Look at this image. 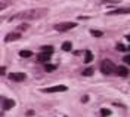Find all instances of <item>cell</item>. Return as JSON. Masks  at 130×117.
Instances as JSON below:
<instances>
[{
    "instance_id": "1",
    "label": "cell",
    "mask_w": 130,
    "mask_h": 117,
    "mask_svg": "<svg viewBox=\"0 0 130 117\" xmlns=\"http://www.w3.org/2000/svg\"><path fill=\"white\" fill-rule=\"evenodd\" d=\"M46 12H47L46 9H31V10H25V12H21L15 17H12L9 21H13V19H18V18H21V19H39V18L44 17Z\"/></svg>"
},
{
    "instance_id": "2",
    "label": "cell",
    "mask_w": 130,
    "mask_h": 117,
    "mask_svg": "<svg viewBox=\"0 0 130 117\" xmlns=\"http://www.w3.org/2000/svg\"><path fill=\"white\" fill-rule=\"evenodd\" d=\"M115 70H117V68L114 67V64L111 62V61L104 59V61L101 62V71H102L104 74H112Z\"/></svg>"
},
{
    "instance_id": "3",
    "label": "cell",
    "mask_w": 130,
    "mask_h": 117,
    "mask_svg": "<svg viewBox=\"0 0 130 117\" xmlns=\"http://www.w3.org/2000/svg\"><path fill=\"white\" fill-rule=\"evenodd\" d=\"M75 27H77L75 22H61V24L55 25V30L61 31V33H64V31H70L71 28H75Z\"/></svg>"
},
{
    "instance_id": "4",
    "label": "cell",
    "mask_w": 130,
    "mask_h": 117,
    "mask_svg": "<svg viewBox=\"0 0 130 117\" xmlns=\"http://www.w3.org/2000/svg\"><path fill=\"white\" fill-rule=\"evenodd\" d=\"M65 91H67V86H64V84H59V86H52V87H44V89H41V92H44V93L65 92Z\"/></svg>"
},
{
    "instance_id": "5",
    "label": "cell",
    "mask_w": 130,
    "mask_h": 117,
    "mask_svg": "<svg viewBox=\"0 0 130 117\" xmlns=\"http://www.w3.org/2000/svg\"><path fill=\"white\" fill-rule=\"evenodd\" d=\"M9 79H10L12 82L21 83V82H24L25 79H27V76H25V73H19V71H16V73H10V74H9Z\"/></svg>"
},
{
    "instance_id": "6",
    "label": "cell",
    "mask_w": 130,
    "mask_h": 117,
    "mask_svg": "<svg viewBox=\"0 0 130 117\" xmlns=\"http://www.w3.org/2000/svg\"><path fill=\"white\" fill-rule=\"evenodd\" d=\"M130 13V8H121V9H114L111 12H108V15H126Z\"/></svg>"
},
{
    "instance_id": "7",
    "label": "cell",
    "mask_w": 130,
    "mask_h": 117,
    "mask_svg": "<svg viewBox=\"0 0 130 117\" xmlns=\"http://www.w3.org/2000/svg\"><path fill=\"white\" fill-rule=\"evenodd\" d=\"M21 37V34L19 33H9L6 37H5V42L6 43H10V42H15V40H18Z\"/></svg>"
},
{
    "instance_id": "8",
    "label": "cell",
    "mask_w": 130,
    "mask_h": 117,
    "mask_svg": "<svg viewBox=\"0 0 130 117\" xmlns=\"http://www.w3.org/2000/svg\"><path fill=\"white\" fill-rule=\"evenodd\" d=\"M12 107H15V101L9 99V98H3V108L5 110H10Z\"/></svg>"
},
{
    "instance_id": "9",
    "label": "cell",
    "mask_w": 130,
    "mask_h": 117,
    "mask_svg": "<svg viewBox=\"0 0 130 117\" xmlns=\"http://www.w3.org/2000/svg\"><path fill=\"white\" fill-rule=\"evenodd\" d=\"M50 55H52V53H49V52H40V53L37 55V59H39L40 62H46V61H49Z\"/></svg>"
},
{
    "instance_id": "10",
    "label": "cell",
    "mask_w": 130,
    "mask_h": 117,
    "mask_svg": "<svg viewBox=\"0 0 130 117\" xmlns=\"http://www.w3.org/2000/svg\"><path fill=\"white\" fill-rule=\"evenodd\" d=\"M115 73H117L118 76H121V77H127V76H129V70H127L126 67H117Z\"/></svg>"
},
{
    "instance_id": "11",
    "label": "cell",
    "mask_w": 130,
    "mask_h": 117,
    "mask_svg": "<svg viewBox=\"0 0 130 117\" xmlns=\"http://www.w3.org/2000/svg\"><path fill=\"white\" fill-rule=\"evenodd\" d=\"M92 61H93V53H92L90 50H86V52H84V62L89 64V62H92Z\"/></svg>"
},
{
    "instance_id": "12",
    "label": "cell",
    "mask_w": 130,
    "mask_h": 117,
    "mask_svg": "<svg viewBox=\"0 0 130 117\" xmlns=\"http://www.w3.org/2000/svg\"><path fill=\"white\" fill-rule=\"evenodd\" d=\"M19 56L21 58H30V56H32V52L31 50H21L19 52Z\"/></svg>"
},
{
    "instance_id": "13",
    "label": "cell",
    "mask_w": 130,
    "mask_h": 117,
    "mask_svg": "<svg viewBox=\"0 0 130 117\" xmlns=\"http://www.w3.org/2000/svg\"><path fill=\"white\" fill-rule=\"evenodd\" d=\"M90 34L95 36V37H102V36H104V33H102L101 30H90Z\"/></svg>"
},
{
    "instance_id": "14",
    "label": "cell",
    "mask_w": 130,
    "mask_h": 117,
    "mask_svg": "<svg viewBox=\"0 0 130 117\" xmlns=\"http://www.w3.org/2000/svg\"><path fill=\"white\" fill-rule=\"evenodd\" d=\"M71 48H73L71 42H64V43H62V49L67 50V52H68V50H71Z\"/></svg>"
},
{
    "instance_id": "15",
    "label": "cell",
    "mask_w": 130,
    "mask_h": 117,
    "mask_svg": "<svg viewBox=\"0 0 130 117\" xmlns=\"http://www.w3.org/2000/svg\"><path fill=\"white\" fill-rule=\"evenodd\" d=\"M44 70H46L47 73H50V71H55V70H56V65H53V64H47V65L44 67Z\"/></svg>"
},
{
    "instance_id": "16",
    "label": "cell",
    "mask_w": 130,
    "mask_h": 117,
    "mask_svg": "<svg viewBox=\"0 0 130 117\" xmlns=\"http://www.w3.org/2000/svg\"><path fill=\"white\" fill-rule=\"evenodd\" d=\"M41 52H49V53H53V48H52V46H41Z\"/></svg>"
},
{
    "instance_id": "17",
    "label": "cell",
    "mask_w": 130,
    "mask_h": 117,
    "mask_svg": "<svg viewBox=\"0 0 130 117\" xmlns=\"http://www.w3.org/2000/svg\"><path fill=\"white\" fill-rule=\"evenodd\" d=\"M109 114H111V111H109L108 108H102V110H101V116H102V117H108Z\"/></svg>"
},
{
    "instance_id": "18",
    "label": "cell",
    "mask_w": 130,
    "mask_h": 117,
    "mask_svg": "<svg viewBox=\"0 0 130 117\" xmlns=\"http://www.w3.org/2000/svg\"><path fill=\"white\" fill-rule=\"evenodd\" d=\"M81 74L83 76H93V68H86Z\"/></svg>"
},
{
    "instance_id": "19",
    "label": "cell",
    "mask_w": 130,
    "mask_h": 117,
    "mask_svg": "<svg viewBox=\"0 0 130 117\" xmlns=\"http://www.w3.org/2000/svg\"><path fill=\"white\" fill-rule=\"evenodd\" d=\"M123 59H124V62H126V64H129V65H130V55H126Z\"/></svg>"
},
{
    "instance_id": "20",
    "label": "cell",
    "mask_w": 130,
    "mask_h": 117,
    "mask_svg": "<svg viewBox=\"0 0 130 117\" xmlns=\"http://www.w3.org/2000/svg\"><path fill=\"white\" fill-rule=\"evenodd\" d=\"M117 49L118 50H126V46H123V45H117Z\"/></svg>"
},
{
    "instance_id": "21",
    "label": "cell",
    "mask_w": 130,
    "mask_h": 117,
    "mask_svg": "<svg viewBox=\"0 0 130 117\" xmlns=\"http://www.w3.org/2000/svg\"><path fill=\"white\" fill-rule=\"evenodd\" d=\"M28 28V25L25 24V25H19V30H27Z\"/></svg>"
},
{
    "instance_id": "22",
    "label": "cell",
    "mask_w": 130,
    "mask_h": 117,
    "mask_svg": "<svg viewBox=\"0 0 130 117\" xmlns=\"http://www.w3.org/2000/svg\"><path fill=\"white\" fill-rule=\"evenodd\" d=\"M5 71H6V68H5V67L0 68V74H5Z\"/></svg>"
},
{
    "instance_id": "23",
    "label": "cell",
    "mask_w": 130,
    "mask_h": 117,
    "mask_svg": "<svg viewBox=\"0 0 130 117\" xmlns=\"http://www.w3.org/2000/svg\"><path fill=\"white\" fill-rule=\"evenodd\" d=\"M81 101H83V102H86V101H89V96H83V98H81Z\"/></svg>"
},
{
    "instance_id": "24",
    "label": "cell",
    "mask_w": 130,
    "mask_h": 117,
    "mask_svg": "<svg viewBox=\"0 0 130 117\" xmlns=\"http://www.w3.org/2000/svg\"><path fill=\"white\" fill-rule=\"evenodd\" d=\"M126 39H127V40L130 42V34H127V36H126Z\"/></svg>"
},
{
    "instance_id": "25",
    "label": "cell",
    "mask_w": 130,
    "mask_h": 117,
    "mask_svg": "<svg viewBox=\"0 0 130 117\" xmlns=\"http://www.w3.org/2000/svg\"><path fill=\"white\" fill-rule=\"evenodd\" d=\"M129 49H130V46H129Z\"/></svg>"
}]
</instances>
